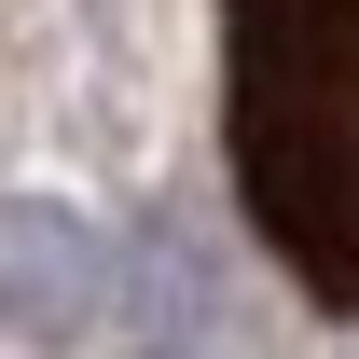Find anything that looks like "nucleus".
<instances>
[{"label":"nucleus","mask_w":359,"mask_h":359,"mask_svg":"<svg viewBox=\"0 0 359 359\" xmlns=\"http://www.w3.org/2000/svg\"><path fill=\"white\" fill-rule=\"evenodd\" d=\"M111 304H125V249L69 194H0V332L69 359V346H97Z\"/></svg>","instance_id":"nucleus-2"},{"label":"nucleus","mask_w":359,"mask_h":359,"mask_svg":"<svg viewBox=\"0 0 359 359\" xmlns=\"http://www.w3.org/2000/svg\"><path fill=\"white\" fill-rule=\"evenodd\" d=\"M249 235L359 318V0H222Z\"/></svg>","instance_id":"nucleus-1"}]
</instances>
